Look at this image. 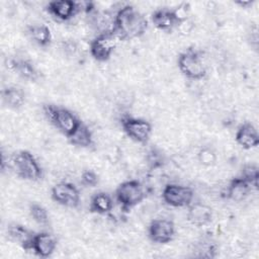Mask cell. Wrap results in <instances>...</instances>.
Segmentation results:
<instances>
[{
	"instance_id": "6da1fadb",
	"label": "cell",
	"mask_w": 259,
	"mask_h": 259,
	"mask_svg": "<svg viewBox=\"0 0 259 259\" xmlns=\"http://www.w3.org/2000/svg\"><path fill=\"white\" fill-rule=\"evenodd\" d=\"M149 27L146 16L134 5L121 6L112 17L111 31L119 40H131L144 35Z\"/></svg>"
},
{
	"instance_id": "7a4b0ae2",
	"label": "cell",
	"mask_w": 259,
	"mask_h": 259,
	"mask_svg": "<svg viewBox=\"0 0 259 259\" xmlns=\"http://www.w3.org/2000/svg\"><path fill=\"white\" fill-rule=\"evenodd\" d=\"M9 167L20 179L39 181L44 177V170L34 155L27 150L14 152L8 159Z\"/></svg>"
},
{
	"instance_id": "3957f363",
	"label": "cell",
	"mask_w": 259,
	"mask_h": 259,
	"mask_svg": "<svg viewBox=\"0 0 259 259\" xmlns=\"http://www.w3.org/2000/svg\"><path fill=\"white\" fill-rule=\"evenodd\" d=\"M177 66L181 74L189 80H202L207 75V65L203 53L193 47L187 48L178 55Z\"/></svg>"
},
{
	"instance_id": "277c9868",
	"label": "cell",
	"mask_w": 259,
	"mask_h": 259,
	"mask_svg": "<svg viewBox=\"0 0 259 259\" xmlns=\"http://www.w3.org/2000/svg\"><path fill=\"white\" fill-rule=\"evenodd\" d=\"M42 111L49 122L66 138L70 137L82 123V120L72 110L62 105L44 104Z\"/></svg>"
},
{
	"instance_id": "5b68a950",
	"label": "cell",
	"mask_w": 259,
	"mask_h": 259,
	"mask_svg": "<svg viewBox=\"0 0 259 259\" xmlns=\"http://www.w3.org/2000/svg\"><path fill=\"white\" fill-rule=\"evenodd\" d=\"M114 197L121 212L127 213L143 202L147 197V190L140 180L130 179L117 185Z\"/></svg>"
},
{
	"instance_id": "8992f818",
	"label": "cell",
	"mask_w": 259,
	"mask_h": 259,
	"mask_svg": "<svg viewBox=\"0 0 259 259\" xmlns=\"http://www.w3.org/2000/svg\"><path fill=\"white\" fill-rule=\"evenodd\" d=\"M119 123L122 132L134 142L146 145L152 135V124L140 117L131 115H123L119 119Z\"/></svg>"
},
{
	"instance_id": "52a82bcc",
	"label": "cell",
	"mask_w": 259,
	"mask_h": 259,
	"mask_svg": "<svg viewBox=\"0 0 259 259\" xmlns=\"http://www.w3.org/2000/svg\"><path fill=\"white\" fill-rule=\"evenodd\" d=\"M117 38L111 30L99 32L90 42L89 52L97 62H107L116 48Z\"/></svg>"
},
{
	"instance_id": "ba28073f",
	"label": "cell",
	"mask_w": 259,
	"mask_h": 259,
	"mask_svg": "<svg viewBox=\"0 0 259 259\" xmlns=\"http://www.w3.org/2000/svg\"><path fill=\"white\" fill-rule=\"evenodd\" d=\"M194 192L189 186L168 183L162 190L163 201L172 207H187L193 202Z\"/></svg>"
},
{
	"instance_id": "9c48e42d",
	"label": "cell",
	"mask_w": 259,
	"mask_h": 259,
	"mask_svg": "<svg viewBox=\"0 0 259 259\" xmlns=\"http://www.w3.org/2000/svg\"><path fill=\"white\" fill-rule=\"evenodd\" d=\"M51 197L56 203L70 208H77L81 202L79 189L68 181L56 183L51 189Z\"/></svg>"
},
{
	"instance_id": "30bf717a",
	"label": "cell",
	"mask_w": 259,
	"mask_h": 259,
	"mask_svg": "<svg viewBox=\"0 0 259 259\" xmlns=\"http://www.w3.org/2000/svg\"><path fill=\"white\" fill-rule=\"evenodd\" d=\"M174 236L175 224L169 219H155L150 223L148 227V237L155 244H168L174 239Z\"/></svg>"
},
{
	"instance_id": "8fae6325",
	"label": "cell",
	"mask_w": 259,
	"mask_h": 259,
	"mask_svg": "<svg viewBox=\"0 0 259 259\" xmlns=\"http://www.w3.org/2000/svg\"><path fill=\"white\" fill-rule=\"evenodd\" d=\"M58 246L57 238L50 232H35L29 244L27 252L33 253L39 258H49L56 251Z\"/></svg>"
},
{
	"instance_id": "7c38bea8",
	"label": "cell",
	"mask_w": 259,
	"mask_h": 259,
	"mask_svg": "<svg viewBox=\"0 0 259 259\" xmlns=\"http://www.w3.org/2000/svg\"><path fill=\"white\" fill-rule=\"evenodd\" d=\"M82 4L73 0L51 1L47 4L46 10L56 20L66 22L74 18L81 10Z\"/></svg>"
},
{
	"instance_id": "4fadbf2b",
	"label": "cell",
	"mask_w": 259,
	"mask_h": 259,
	"mask_svg": "<svg viewBox=\"0 0 259 259\" xmlns=\"http://www.w3.org/2000/svg\"><path fill=\"white\" fill-rule=\"evenodd\" d=\"M9 69L17 76L28 82H37L41 78V72L33 62L22 57H13L8 61Z\"/></svg>"
},
{
	"instance_id": "5bb4252c",
	"label": "cell",
	"mask_w": 259,
	"mask_h": 259,
	"mask_svg": "<svg viewBox=\"0 0 259 259\" xmlns=\"http://www.w3.org/2000/svg\"><path fill=\"white\" fill-rule=\"evenodd\" d=\"M213 218L212 208L202 202H192L187 206L186 219L194 227L201 228L211 223Z\"/></svg>"
},
{
	"instance_id": "9a60e30c",
	"label": "cell",
	"mask_w": 259,
	"mask_h": 259,
	"mask_svg": "<svg viewBox=\"0 0 259 259\" xmlns=\"http://www.w3.org/2000/svg\"><path fill=\"white\" fill-rule=\"evenodd\" d=\"M151 21L156 28L166 32H170L177 28L180 23V19L178 18L174 8L171 9L168 7L156 9L151 14Z\"/></svg>"
},
{
	"instance_id": "2e32d148",
	"label": "cell",
	"mask_w": 259,
	"mask_h": 259,
	"mask_svg": "<svg viewBox=\"0 0 259 259\" xmlns=\"http://www.w3.org/2000/svg\"><path fill=\"white\" fill-rule=\"evenodd\" d=\"M236 143L245 150H251L259 145V135L257 128L249 121L241 123L235 134Z\"/></svg>"
},
{
	"instance_id": "e0dca14e",
	"label": "cell",
	"mask_w": 259,
	"mask_h": 259,
	"mask_svg": "<svg viewBox=\"0 0 259 259\" xmlns=\"http://www.w3.org/2000/svg\"><path fill=\"white\" fill-rule=\"evenodd\" d=\"M34 234V231L18 223H10L6 227V235L8 239L18 244L26 252Z\"/></svg>"
},
{
	"instance_id": "ac0fdd59",
	"label": "cell",
	"mask_w": 259,
	"mask_h": 259,
	"mask_svg": "<svg viewBox=\"0 0 259 259\" xmlns=\"http://www.w3.org/2000/svg\"><path fill=\"white\" fill-rule=\"evenodd\" d=\"M251 185L240 175L232 178L226 188V197L234 202L245 200L252 192Z\"/></svg>"
},
{
	"instance_id": "d6986e66",
	"label": "cell",
	"mask_w": 259,
	"mask_h": 259,
	"mask_svg": "<svg viewBox=\"0 0 259 259\" xmlns=\"http://www.w3.org/2000/svg\"><path fill=\"white\" fill-rule=\"evenodd\" d=\"M113 198L105 191L94 193L89 202V211L100 215H109L113 210Z\"/></svg>"
},
{
	"instance_id": "ffe728a7",
	"label": "cell",
	"mask_w": 259,
	"mask_h": 259,
	"mask_svg": "<svg viewBox=\"0 0 259 259\" xmlns=\"http://www.w3.org/2000/svg\"><path fill=\"white\" fill-rule=\"evenodd\" d=\"M26 34L29 39L39 48H49L53 41V34L49 26L45 24H30L26 26Z\"/></svg>"
},
{
	"instance_id": "44dd1931",
	"label": "cell",
	"mask_w": 259,
	"mask_h": 259,
	"mask_svg": "<svg viewBox=\"0 0 259 259\" xmlns=\"http://www.w3.org/2000/svg\"><path fill=\"white\" fill-rule=\"evenodd\" d=\"M1 97L4 105L13 110L22 108L26 100L24 91L21 88L13 85L4 87L1 92Z\"/></svg>"
},
{
	"instance_id": "7402d4cb",
	"label": "cell",
	"mask_w": 259,
	"mask_h": 259,
	"mask_svg": "<svg viewBox=\"0 0 259 259\" xmlns=\"http://www.w3.org/2000/svg\"><path fill=\"white\" fill-rule=\"evenodd\" d=\"M67 140L72 146L77 148L89 149L94 145L92 132L83 121L78 126V128L70 137L67 138Z\"/></svg>"
},
{
	"instance_id": "603a6c76",
	"label": "cell",
	"mask_w": 259,
	"mask_h": 259,
	"mask_svg": "<svg viewBox=\"0 0 259 259\" xmlns=\"http://www.w3.org/2000/svg\"><path fill=\"white\" fill-rule=\"evenodd\" d=\"M145 163L150 170L161 169L166 164V155L160 148L153 146L145 154Z\"/></svg>"
},
{
	"instance_id": "cb8c5ba5",
	"label": "cell",
	"mask_w": 259,
	"mask_h": 259,
	"mask_svg": "<svg viewBox=\"0 0 259 259\" xmlns=\"http://www.w3.org/2000/svg\"><path fill=\"white\" fill-rule=\"evenodd\" d=\"M195 251L197 254H195V257L199 258H214L217 257L218 248L217 245L210 241V239H202L201 241L197 242L195 245Z\"/></svg>"
},
{
	"instance_id": "d4e9b609",
	"label": "cell",
	"mask_w": 259,
	"mask_h": 259,
	"mask_svg": "<svg viewBox=\"0 0 259 259\" xmlns=\"http://www.w3.org/2000/svg\"><path fill=\"white\" fill-rule=\"evenodd\" d=\"M29 215L31 219L40 226H47L50 222V215L45 206L37 202H32L29 204Z\"/></svg>"
},
{
	"instance_id": "484cf974",
	"label": "cell",
	"mask_w": 259,
	"mask_h": 259,
	"mask_svg": "<svg viewBox=\"0 0 259 259\" xmlns=\"http://www.w3.org/2000/svg\"><path fill=\"white\" fill-rule=\"evenodd\" d=\"M197 161L204 167L213 166L218 161V155L210 146H202L197 152Z\"/></svg>"
},
{
	"instance_id": "4316f807",
	"label": "cell",
	"mask_w": 259,
	"mask_h": 259,
	"mask_svg": "<svg viewBox=\"0 0 259 259\" xmlns=\"http://www.w3.org/2000/svg\"><path fill=\"white\" fill-rule=\"evenodd\" d=\"M243 177L253 188V190L258 189V178H259V169L258 166L255 164H246L243 166L241 174Z\"/></svg>"
},
{
	"instance_id": "83f0119b",
	"label": "cell",
	"mask_w": 259,
	"mask_h": 259,
	"mask_svg": "<svg viewBox=\"0 0 259 259\" xmlns=\"http://www.w3.org/2000/svg\"><path fill=\"white\" fill-rule=\"evenodd\" d=\"M80 182L84 187H95L99 183V175L92 169L83 170L80 176Z\"/></svg>"
},
{
	"instance_id": "f1b7e54d",
	"label": "cell",
	"mask_w": 259,
	"mask_h": 259,
	"mask_svg": "<svg viewBox=\"0 0 259 259\" xmlns=\"http://www.w3.org/2000/svg\"><path fill=\"white\" fill-rule=\"evenodd\" d=\"M61 50L63 51L64 55L68 57H72L76 55L78 51V44L74 39H66L61 42Z\"/></svg>"
},
{
	"instance_id": "f546056e",
	"label": "cell",
	"mask_w": 259,
	"mask_h": 259,
	"mask_svg": "<svg viewBox=\"0 0 259 259\" xmlns=\"http://www.w3.org/2000/svg\"><path fill=\"white\" fill-rule=\"evenodd\" d=\"M253 3H254V1H239V2H236V4L240 5L242 8H248Z\"/></svg>"
}]
</instances>
